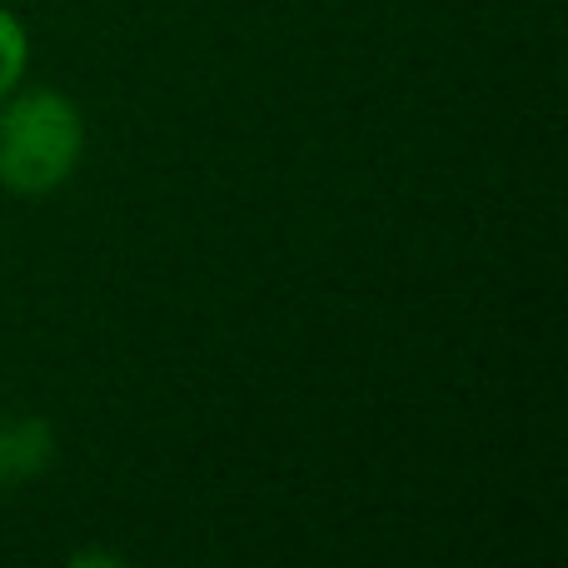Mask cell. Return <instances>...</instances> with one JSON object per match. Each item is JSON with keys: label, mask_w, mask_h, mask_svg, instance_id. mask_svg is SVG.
<instances>
[{"label": "cell", "mask_w": 568, "mask_h": 568, "mask_svg": "<svg viewBox=\"0 0 568 568\" xmlns=\"http://www.w3.org/2000/svg\"><path fill=\"white\" fill-rule=\"evenodd\" d=\"M50 459H55V434L45 419L36 414L0 419V489H16V484L45 474Z\"/></svg>", "instance_id": "7a4b0ae2"}, {"label": "cell", "mask_w": 568, "mask_h": 568, "mask_svg": "<svg viewBox=\"0 0 568 568\" xmlns=\"http://www.w3.org/2000/svg\"><path fill=\"white\" fill-rule=\"evenodd\" d=\"M90 150V120L55 85H16L0 100V190L20 200L55 195Z\"/></svg>", "instance_id": "6da1fadb"}, {"label": "cell", "mask_w": 568, "mask_h": 568, "mask_svg": "<svg viewBox=\"0 0 568 568\" xmlns=\"http://www.w3.org/2000/svg\"><path fill=\"white\" fill-rule=\"evenodd\" d=\"M30 75V30L10 6H0V100Z\"/></svg>", "instance_id": "3957f363"}]
</instances>
